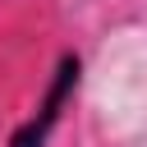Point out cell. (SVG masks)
I'll use <instances>...</instances> for the list:
<instances>
[{
	"mask_svg": "<svg viewBox=\"0 0 147 147\" xmlns=\"http://www.w3.org/2000/svg\"><path fill=\"white\" fill-rule=\"evenodd\" d=\"M78 78H83V60H78L74 51H64V55H60V64H55V74H51V87H46V96H41L37 115H32V119H23V124L14 129L9 147H46V142H51V129L60 124L64 106H69V101H74V92H78Z\"/></svg>",
	"mask_w": 147,
	"mask_h": 147,
	"instance_id": "6da1fadb",
	"label": "cell"
}]
</instances>
